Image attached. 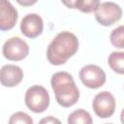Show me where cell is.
Instances as JSON below:
<instances>
[{"label": "cell", "instance_id": "obj_6", "mask_svg": "<svg viewBox=\"0 0 124 124\" xmlns=\"http://www.w3.org/2000/svg\"><path fill=\"white\" fill-rule=\"evenodd\" d=\"M79 78L86 87L96 89L103 86L106 82V74L99 66L89 64L81 68L79 72Z\"/></svg>", "mask_w": 124, "mask_h": 124}, {"label": "cell", "instance_id": "obj_10", "mask_svg": "<svg viewBox=\"0 0 124 124\" xmlns=\"http://www.w3.org/2000/svg\"><path fill=\"white\" fill-rule=\"evenodd\" d=\"M23 78V71L16 65H5L0 70V82L6 87L18 85Z\"/></svg>", "mask_w": 124, "mask_h": 124}, {"label": "cell", "instance_id": "obj_13", "mask_svg": "<svg viewBox=\"0 0 124 124\" xmlns=\"http://www.w3.org/2000/svg\"><path fill=\"white\" fill-rule=\"evenodd\" d=\"M90 113L84 109L74 110L68 117V124H92Z\"/></svg>", "mask_w": 124, "mask_h": 124}, {"label": "cell", "instance_id": "obj_9", "mask_svg": "<svg viewBox=\"0 0 124 124\" xmlns=\"http://www.w3.org/2000/svg\"><path fill=\"white\" fill-rule=\"evenodd\" d=\"M18 14L16 9L7 0H0V30L7 31L16 23Z\"/></svg>", "mask_w": 124, "mask_h": 124}, {"label": "cell", "instance_id": "obj_11", "mask_svg": "<svg viewBox=\"0 0 124 124\" xmlns=\"http://www.w3.org/2000/svg\"><path fill=\"white\" fill-rule=\"evenodd\" d=\"M101 2L99 0H78L74 2H64L65 5L72 7L74 9H78L83 13H91L96 10Z\"/></svg>", "mask_w": 124, "mask_h": 124}, {"label": "cell", "instance_id": "obj_17", "mask_svg": "<svg viewBox=\"0 0 124 124\" xmlns=\"http://www.w3.org/2000/svg\"><path fill=\"white\" fill-rule=\"evenodd\" d=\"M19 4H21V5H32V4H34V3H36V1H33V2H21V1H17Z\"/></svg>", "mask_w": 124, "mask_h": 124}, {"label": "cell", "instance_id": "obj_5", "mask_svg": "<svg viewBox=\"0 0 124 124\" xmlns=\"http://www.w3.org/2000/svg\"><path fill=\"white\" fill-rule=\"evenodd\" d=\"M3 55L11 61H20L29 53V46L25 41L19 37L8 39L3 46Z\"/></svg>", "mask_w": 124, "mask_h": 124}, {"label": "cell", "instance_id": "obj_1", "mask_svg": "<svg viewBox=\"0 0 124 124\" xmlns=\"http://www.w3.org/2000/svg\"><path fill=\"white\" fill-rule=\"evenodd\" d=\"M78 49L77 36L68 31L58 33L46 49V57L52 65H62Z\"/></svg>", "mask_w": 124, "mask_h": 124}, {"label": "cell", "instance_id": "obj_8", "mask_svg": "<svg viewBox=\"0 0 124 124\" xmlns=\"http://www.w3.org/2000/svg\"><path fill=\"white\" fill-rule=\"evenodd\" d=\"M44 29V22L42 17L37 14L26 15L20 23L21 33L31 39H34L42 34Z\"/></svg>", "mask_w": 124, "mask_h": 124}, {"label": "cell", "instance_id": "obj_18", "mask_svg": "<svg viewBox=\"0 0 124 124\" xmlns=\"http://www.w3.org/2000/svg\"><path fill=\"white\" fill-rule=\"evenodd\" d=\"M107 124H112V123H107Z\"/></svg>", "mask_w": 124, "mask_h": 124}, {"label": "cell", "instance_id": "obj_15", "mask_svg": "<svg viewBox=\"0 0 124 124\" xmlns=\"http://www.w3.org/2000/svg\"><path fill=\"white\" fill-rule=\"evenodd\" d=\"M9 124H33V119L23 111H16L10 117Z\"/></svg>", "mask_w": 124, "mask_h": 124}, {"label": "cell", "instance_id": "obj_12", "mask_svg": "<svg viewBox=\"0 0 124 124\" xmlns=\"http://www.w3.org/2000/svg\"><path fill=\"white\" fill-rule=\"evenodd\" d=\"M108 64L110 68L117 74H124V52L123 51H113L108 56Z\"/></svg>", "mask_w": 124, "mask_h": 124}, {"label": "cell", "instance_id": "obj_14", "mask_svg": "<svg viewBox=\"0 0 124 124\" xmlns=\"http://www.w3.org/2000/svg\"><path fill=\"white\" fill-rule=\"evenodd\" d=\"M123 35H124V27L122 25L112 30V32L110 33V37H109L112 46H114L117 48H123L124 47Z\"/></svg>", "mask_w": 124, "mask_h": 124}, {"label": "cell", "instance_id": "obj_2", "mask_svg": "<svg viewBox=\"0 0 124 124\" xmlns=\"http://www.w3.org/2000/svg\"><path fill=\"white\" fill-rule=\"evenodd\" d=\"M50 84L57 103L69 108L75 105L79 98V91L73 77L67 72H57L51 77Z\"/></svg>", "mask_w": 124, "mask_h": 124}, {"label": "cell", "instance_id": "obj_7", "mask_svg": "<svg viewBox=\"0 0 124 124\" xmlns=\"http://www.w3.org/2000/svg\"><path fill=\"white\" fill-rule=\"evenodd\" d=\"M92 107L97 116L108 118L110 117L115 110V99L110 92L103 91L94 97Z\"/></svg>", "mask_w": 124, "mask_h": 124}, {"label": "cell", "instance_id": "obj_3", "mask_svg": "<svg viewBox=\"0 0 124 124\" xmlns=\"http://www.w3.org/2000/svg\"><path fill=\"white\" fill-rule=\"evenodd\" d=\"M24 101L30 110L36 113H41L49 106V95L45 87L41 85H33L27 89Z\"/></svg>", "mask_w": 124, "mask_h": 124}, {"label": "cell", "instance_id": "obj_4", "mask_svg": "<svg viewBox=\"0 0 124 124\" xmlns=\"http://www.w3.org/2000/svg\"><path fill=\"white\" fill-rule=\"evenodd\" d=\"M96 20L104 26H109L117 22L122 16V9L114 2H103L94 11Z\"/></svg>", "mask_w": 124, "mask_h": 124}, {"label": "cell", "instance_id": "obj_16", "mask_svg": "<svg viewBox=\"0 0 124 124\" xmlns=\"http://www.w3.org/2000/svg\"><path fill=\"white\" fill-rule=\"evenodd\" d=\"M39 124H62V123H61V121L58 118L49 115V116H46V117L42 118L40 120Z\"/></svg>", "mask_w": 124, "mask_h": 124}]
</instances>
